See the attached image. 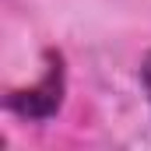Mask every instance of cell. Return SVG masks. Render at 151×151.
<instances>
[{
  "label": "cell",
  "mask_w": 151,
  "mask_h": 151,
  "mask_svg": "<svg viewBox=\"0 0 151 151\" xmlns=\"http://www.w3.org/2000/svg\"><path fill=\"white\" fill-rule=\"evenodd\" d=\"M141 84H144V91H148V102H151V53L144 56V63H141Z\"/></svg>",
  "instance_id": "2"
},
{
  "label": "cell",
  "mask_w": 151,
  "mask_h": 151,
  "mask_svg": "<svg viewBox=\"0 0 151 151\" xmlns=\"http://www.w3.org/2000/svg\"><path fill=\"white\" fill-rule=\"evenodd\" d=\"M63 91H67V70H63V56L60 53H46V70L32 88H18L7 95V109L21 119H49L63 106Z\"/></svg>",
  "instance_id": "1"
}]
</instances>
